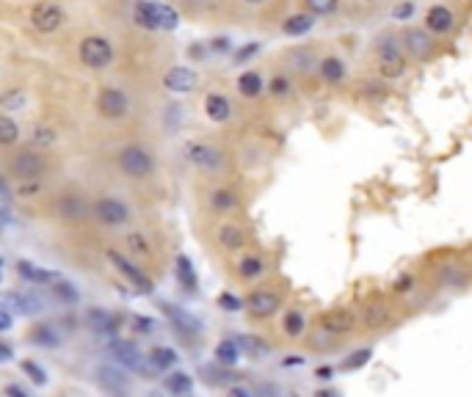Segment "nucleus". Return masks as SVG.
Listing matches in <instances>:
<instances>
[{
    "label": "nucleus",
    "instance_id": "21",
    "mask_svg": "<svg viewBox=\"0 0 472 397\" xmlns=\"http://www.w3.org/2000/svg\"><path fill=\"white\" fill-rule=\"evenodd\" d=\"M313 28H315L313 11H310V14H293V17L285 19L282 33H285V36H304V33H310Z\"/></svg>",
    "mask_w": 472,
    "mask_h": 397
},
{
    "label": "nucleus",
    "instance_id": "18",
    "mask_svg": "<svg viewBox=\"0 0 472 397\" xmlns=\"http://www.w3.org/2000/svg\"><path fill=\"white\" fill-rule=\"evenodd\" d=\"M97 381H100V387H102L105 392H111V395H125V392H127V375H122V373L113 370V367H100V370H97Z\"/></svg>",
    "mask_w": 472,
    "mask_h": 397
},
{
    "label": "nucleus",
    "instance_id": "31",
    "mask_svg": "<svg viewBox=\"0 0 472 397\" xmlns=\"http://www.w3.org/2000/svg\"><path fill=\"white\" fill-rule=\"evenodd\" d=\"M262 88H265V83H262V78H260L257 72H243V75L237 78V91H240L243 97H257Z\"/></svg>",
    "mask_w": 472,
    "mask_h": 397
},
{
    "label": "nucleus",
    "instance_id": "27",
    "mask_svg": "<svg viewBox=\"0 0 472 397\" xmlns=\"http://www.w3.org/2000/svg\"><path fill=\"white\" fill-rule=\"evenodd\" d=\"M17 273H19V276H25L28 282H42V284L56 282V276H53V273L39 270V268H36L33 262H28V259H19V262H17Z\"/></svg>",
    "mask_w": 472,
    "mask_h": 397
},
{
    "label": "nucleus",
    "instance_id": "34",
    "mask_svg": "<svg viewBox=\"0 0 472 397\" xmlns=\"http://www.w3.org/2000/svg\"><path fill=\"white\" fill-rule=\"evenodd\" d=\"M390 318V309H387V304L384 301H376V304H370L368 307V312H365V323L370 325V328H381L384 323Z\"/></svg>",
    "mask_w": 472,
    "mask_h": 397
},
{
    "label": "nucleus",
    "instance_id": "22",
    "mask_svg": "<svg viewBox=\"0 0 472 397\" xmlns=\"http://www.w3.org/2000/svg\"><path fill=\"white\" fill-rule=\"evenodd\" d=\"M166 315L177 325V331H182V334H199L202 331L199 320L194 318V315H188V312H182V309H177V307H166Z\"/></svg>",
    "mask_w": 472,
    "mask_h": 397
},
{
    "label": "nucleus",
    "instance_id": "43",
    "mask_svg": "<svg viewBox=\"0 0 472 397\" xmlns=\"http://www.w3.org/2000/svg\"><path fill=\"white\" fill-rule=\"evenodd\" d=\"M22 370H25V373L31 375V381H33V384H45V381H47L45 370H42V367H39L36 362H22Z\"/></svg>",
    "mask_w": 472,
    "mask_h": 397
},
{
    "label": "nucleus",
    "instance_id": "42",
    "mask_svg": "<svg viewBox=\"0 0 472 397\" xmlns=\"http://www.w3.org/2000/svg\"><path fill=\"white\" fill-rule=\"evenodd\" d=\"M127 245H130V251H136V254H141V257H150V251H152L144 235H130V238H127Z\"/></svg>",
    "mask_w": 472,
    "mask_h": 397
},
{
    "label": "nucleus",
    "instance_id": "14",
    "mask_svg": "<svg viewBox=\"0 0 472 397\" xmlns=\"http://www.w3.org/2000/svg\"><path fill=\"white\" fill-rule=\"evenodd\" d=\"M108 259L116 265V270H122V273L127 276V282H133V287H139L141 293H150V290H152L150 279H147V276H144V273H141V270H139L130 259H125L119 251H108Z\"/></svg>",
    "mask_w": 472,
    "mask_h": 397
},
{
    "label": "nucleus",
    "instance_id": "25",
    "mask_svg": "<svg viewBox=\"0 0 472 397\" xmlns=\"http://www.w3.org/2000/svg\"><path fill=\"white\" fill-rule=\"evenodd\" d=\"M317 70H320V75L326 83H340V80L345 78V64L340 61V58H323L320 64H317Z\"/></svg>",
    "mask_w": 472,
    "mask_h": 397
},
{
    "label": "nucleus",
    "instance_id": "19",
    "mask_svg": "<svg viewBox=\"0 0 472 397\" xmlns=\"http://www.w3.org/2000/svg\"><path fill=\"white\" fill-rule=\"evenodd\" d=\"M205 113L213 119V122H227L233 116V105L224 94H207L205 99Z\"/></svg>",
    "mask_w": 472,
    "mask_h": 397
},
{
    "label": "nucleus",
    "instance_id": "51",
    "mask_svg": "<svg viewBox=\"0 0 472 397\" xmlns=\"http://www.w3.org/2000/svg\"><path fill=\"white\" fill-rule=\"evenodd\" d=\"M0 325H3V331H8V325H11V309L8 307H3V312H0Z\"/></svg>",
    "mask_w": 472,
    "mask_h": 397
},
{
    "label": "nucleus",
    "instance_id": "40",
    "mask_svg": "<svg viewBox=\"0 0 472 397\" xmlns=\"http://www.w3.org/2000/svg\"><path fill=\"white\" fill-rule=\"evenodd\" d=\"M304 3H307V8H310L313 14H320V17L334 14L337 6H340V0H304Z\"/></svg>",
    "mask_w": 472,
    "mask_h": 397
},
{
    "label": "nucleus",
    "instance_id": "1",
    "mask_svg": "<svg viewBox=\"0 0 472 397\" xmlns=\"http://www.w3.org/2000/svg\"><path fill=\"white\" fill-rule=\"evenodd\" d=\"M133 19L147 31H174L180 25V14L171 6L155 0H136Z\"/></svg>",
    "mask_w": 472,
    "mask_h": 397
},
{
    "label": "nucleus",
    "instance_id": "55",
    "mask_svg": "<svg viewBox=\"0 0 472 397\" xmlns=\"http://www.w3.org/2000/svg\"><path fill=\"white\" fill-rule=\"evenodd\" d=\"M230 392H233V395H237V397H249V389H243V387H233Z\"/></svg>",
    "mask_w": 472,
    "mask_h": 397
},
{
    "label": "nucleus",
    "instance_id": "23",
    "mask_svg": "<svg viewBox=\"0 0 472 397\" xmlns=\"http://www.w3.org/2000/svg\"><path fill=\"white\" fill-rule=\"evenodd\" d=\"M88 325L97 331V334H113L119 328V318L105 312V309H91L88 312Z\"/></svg>",
    "mask_w": 472,
    "mask_h": 397
},
{
    "label": "nucleus",
    "instance_id": "28",
    "mask_svg": "<svg viewBox=\"0 0 472 397\" xmlns=\"http://www.w3.org/2000/svg\"><path fill=\"white\" fill-rule=\"evenodd\" d=\"M166 392L168 395H191V389H194V384H191V375L188 373H171L168 378H166Z\"/></svg>",
    "mask_w": 472,
    "mask_h": 397
},
{
    "label": "nucleus",
    "instance_id": "52",
    "mask_svg": "<svg viewBox=\"0 0 472 397\" xmlns=\"http://www.w3.org/2000/svg\"><path fill=\"white\" fill-rule=\"evenodd\" d=\"M409 14H411V3H403L395 8V17H409Z\"/></svg>",
    "mask_w": 472,
    "mask_h": 397
},
{
    "label": "nucleus",
    "instance_id": "30",
    "mask_svg": "<svg viewBox=\"0 0 472 397\" xmlns=\"http://www.w3.org/2000/svg\"><path fill=\"white\" fill-rule=\"evenodd\" d=\"M150 364L155 367V370H168V367H174L177 364V350H171V348H152L150 350Z\"/></svg>",
    "mask_w": 472,
    "mask_h": 397
},
{
    "label": "nucleus",
    "instance_id": "50",
    "mask_svg": "<svg viewBox=\"0 0 472 397\" xmlns=\"http://www.w3.org/2000/svg\"><path fill=\"white\" fill-rule=\"evenodd\" d=\"M6 395H17V397H28L31 392L25 389V387H17V384H11V387H6Z\"/></svg>",
    "mask_w": 472,
    "mask_h": 397
},
{
    "label": "nucleus",
    "instance_id": "26",
    "mask_svg": "<svg viewBox=\"0 0 472 397\" xmlns=\"http://www.w3.org/2000/svg\"><path fill=\"white\" fill-rule=\"evenodd\" d=\"M219 243L224 248H240V245H246V232L240 227H235V224H224L219 229Z\"/></svg>",
    "mask_w": 472,
    "mask_h": 397
},
{
    "label": "nucleus",
    "instance_id": "33",
    "mask_svg": "<svg viewBox=\"0 0 472 397\" xmlns=\"http://www.w3.org/2000/svg\"><path fill=\"white\" fill-rule=\"evenodd\" d=\"M237 342H233V339H224V342H219L216 345V362L219 364H227V367H233V364H237Z\"/></svg>",
    "mask_w": 472,
    "mask_h": 397
},
{
    "label": "nucleus",
    "instance_id": "29",
    "mask_svg": "<svg viewBox=\"0 0 472 397\" xmlns=\"http://www.w3.org/2000/svg\"><path fill=\"white\" fill-rule=\"evenodd\" d=\"M235 204H237L235 193L227 191V188H216V191L210 193V207H213L216 213H230Z\"/></svg>",
    "mask_w": 472,
    "mask_h": 397
},
{
    "label": "nucleus",
    "instance_id": "5",
    "mask_svg": "<svg viewBox=\"0 0 472 397\" xmlns=\"http://www.w3.org/2000/svg\"><path fill=\"white\" fill-rule=\"evenodd\" d=\"M376 56H379V72H381L384 78H398V75H403L406 58H403V53L398 50V42H395L393 36H381V39H379Z\"/></svg>",
    "mask_w": 472,
    "mask_h": 397
},
{
    "label": "nucleus",
    "instance_id": "45",
    "mask_svg": "<svg viewBox=\"0 0 472 397\" xmlns=\"http://www.w3.org/2000/svg\"><path fill=\"white\" fill-rule=\"evenodd\" d=\"M0 102H3V108H6V111H11L17 102H25V94H22V88H17V91L3 94V99H0Z\"/></svg>",
    "mask_w": 472,
    "mask_h": 397
},
{
    "label": "nucleus",
    "instance_id": "13",
    "mask_svg": "<svg viewBox=\"0 0 472 397\" xmlns=\"http://www.w3.org/2000/svg\"><path fill=\"white\" fill-rule=\"evenodd\" d=\"M163 86L174 94H188V91L196 88V72L188 70V67H174L163 75Z\"/></svg>",
    "mask_w": 472,
    "mask_h": 397
},
{
    "label": "nucleus",
    "instance_id": "7",
    "mask_svg": "<svg viewBox=\"0 0 472 397\" xmlns=\"http://www.w3.org/2000/svg\"><path fill=\"white\" fill-rule=\"evenodd\" d=\"M64 19H67V14H64V8L56 6V3H39V6H33V11H31V25H33L39 33H56V31L64 25Z\"/></svg>",
    "mask_w": 472,
    "mask_h": 397
},
{
    "label": "nucleus",
    "instance_id": "44",
    "mask_svg": "<svg viewBox=\"0 0 472 397\" xmlns=\"http://www.w3.org/2000/svg\"><path fill=\"white\" fill-rule=\"evenodd\" d=\"M368 359H370V350H356V356H348L343 367H345V370H356V367H362Z\"/></svg>",
    "mask_w": 472,
    "mask_h": 397
},
{
    "label": "nucleus",
    "instance_id": "57",
    "mask_svg": "<svg viewBox=\"0 0 472 397\" xmlns=\"http://www.w3.org/2000/svg\"><path fill=\"white\" fill-rule=\"evenodd\" d=\"M249 6H262V3H268V0H246Z\"/></svg>",
    "mask_w": 472,
    "mask_h": 397
},
{
    "label": "nucleus",
    "instance_id": "12",
    "mask_svg": "<svg viewBox=\"0 0 472 397\" xmlns=\"http://www.w3.org/2000/svg\"><path fill=\"white\" fill-rule=\"evenodd\" d=\"M56 210H58V216L64 218V221H70V224H78L83 221L86 216H88V204H86V199L78 196V193H64L61 199H58V204H56Z\"/></svg>",
    "mask_w": 472,
    "mask_h": 397
},
{
    "label": "nucleus",
    "instance_id": "20",
    "mask_svg": "<svg viewBox=\"0 0 472 397\" xmlns=\"http://www.w3.org/2000/svg\"><path fill=\"white\" fill-rule=\"evenodd\" d=\"M320 325L331 334H348L354 328V315L345 312V309H337V312H329L326 318L320 320Z\"/></svg>",
    "mask_w": 472,
    "mask_h": 397
},
{
    "label": "nucleus",
    "instance_id": "8",
    "mask_svg": "<svg viewBox=\"0 0 472 397\" xmlns=\"http://www.w3.org/2000/svg\"><path fill=\"white\" fill-rule=\"evenodd\" d=\"M97 108H100V113L108 116V119H122V116L130 111V99H127L119 88H111V86H108V88L100 91Z\"/></svg>",
    "mask_w": 472,
    "mask_h": 397
},
{
    "label": "nucleus",
    "instance_id": "17",
    "mask_svg": "<svg viewBox=\"0 0 472 397\" xmlns=\"http://www.w3.org/2000/svg\"><path fill=\"white\" fill-rule=\"evenodd\" d=\"M425 28L431 33H448L453 28V11L448 6H431L425 14Z\"/></svg>",
    "mask_w": 472,
    "mask_h": 397
},
{
    "label": "nucleus",
    "instance_id": "53",
    "mask_svg": "<svg viewBox=\"0 0 472 397\" xmlns=\"http://www.w3.org/2000/svg\"><path fill=\"white\" fill-rule=\"evenodd\" d=\"M0 359H3V362H8V359H11V348H8L6 342L0 345Z\"/></svg>",
    "mask_w": 472,
    "mask_h": 397
},
{
    "label": "nucleus",
    "instance_id": "37",
    "mask_svg": "<svg viewBox=\"0 0 472 397\" xmlns=\"http://www.w3.org/2000/svg\"><path fill=\"white\" fill-rule=\"evenodd\" d=\"M177 279L188 287V290H194L196 287V279H194V265H191V259L188 257H177Z\"/></svg>",
    "mask_w": 472,
    "mask_h": 397
},
{
    "label": "nucleus",
    "instance_id": "9",
    "mask_svg": "<svg viewBox=\"0 0 472 397\" xmlns=\"http://www.w3.org/2000/svg\"><path fill=\"white\" fill-rule=\"evenodd\" d=\"M188 160L196 165V168H205V171H219L224 165V152L210 147V144H191L188 149Z\"/></svg>",
    "mask_w": 472,
    "mask_h": 397
},
{
    "label": "nucleus",
    "instance_id": "24",
    "mask_svg": "<svg viewBox=\"0 0 472 397\" xmlns=\"http://www.w3.org/2000/svg\"><path fill=\"white\" fill-rule=\"evenodd\" d=\"M237 345H240V350H243V353L254 356V359H262V356H268V353H271V345H268L265 339L254 337V334H240V337H237Z\"/></svg>",
    "mask_w": 472,
    "mask_h": 397
},
{
    "label": "nucleus",
    "instance_id": "35",
    "mask_svg": "<svg viewBox=\"0 0 472 397\" xmlns=\"http://www.w3.org/2000/svg\"><path fill=\"white\" fill-rule=\"evenodd\" d=\"M262 270H265V262H262L260 257H243V259L237 262V273H240L243 279H257Z\"/></svg>",
    "mask_w": 472,
    "mask_h": 397
},
{
    "label": "nucleus",
    "instance_id": "56",
    "mask_svg": "<svg viewBox=\"0 0 472 397\" xmlns=\"http://www.w3.org/2000/svg\"><path fill=\"white\" fill-rule=\"evenodd\" d=\"M331 375H334V373H331L329 367H320V370H317V378H331Z\"/></svg>",
    "mask_w": 472,
    "mask_h": 397
},
{
    "label": "nucleus",
    "instance_id": "36",
    "mask_svg": "<svg viewBox=\"0 0 472 397\" xmlns=\"http://www.w3.org/2000/svg\"><path fill=\"white\" fill-rule=\"evenodd\" d=\"M17 138H19V127H17V122L6 113V116L0 119V141H3V147H11Z\"/></svg>",
    "mask_w": 472,
    "mask_h": 397
},
{
    "label": "nucleus",
    "instance_id": "48",
    "mask_svg": "<svg viewBox=\"0 0 472 397\" xmlns=\"http://www.w3.org/2000/svg\"><path fill=\"white\" fill-rule=\"evenodd\" d=\"M219 304H221V307H227V312H237V309L243 307V304H240L237 298H233V295H227V293H224V295L219 298Z\"/></svg>",
    "mask_w": 472,
    "mask_h": 397
},
{
    "label": "nucleus",
    "instance_id": "4",
    "mask_svg": "<svg viewBox=\"0 0 472 397\" xmlns=\"http://www.w3.org/2000/svg\"><path fill=\"white\" fill-rule=\"evenodd\" d=\"M80 61L91 70H105L113 61V47L102 36H86L80 42Z\"/></svg>",
    "mask_w": 472,
    "mask_h": 397
},
{
    "label": "nucleus",
    "instance_id": "15",
    "mask_svg": "<svg viewBox=\"0 0 472 397\" xmlns=\"http://www.w3.org/2000/svg\"><path fill=\"white\" fill-rule=\"evenodd\" d=\"M403 44H406V50H409L414 58H425V56H431V50H434L431 33H428V31H420V28H409V31L403 33Z\"/></svg>",
    "mask_w": 472,
    "mask_h": 397
},
{
    "label": "nucleus",
    "instance_id": "16",
    "mask_svg": "<svg viewBox=\"0 0 472 397\" xmlns=\"http://www.w3.org/2000/svg\"><path fill=\"white\" fill-rule=\"evenodd\" d=\"M3 304L11 309V312H19V315H36L42 309L39 298L31 295V293H6L3 295Z\"/></svg>",
    "mask_w": 472,
    "mask_h": 397
},
{
    "label": "nucleus",
    "instance_id": "2",
    "mask_svg": "<svg viewBox=\"0 0 472 397\" xmlns=\"http://www.w3.org/2000/svg\"><path fill=\"white\" fill-rule=\"evenodd\" d=\"M45 171H47V163H45V158L36 149H19L8 160V177H14L19 182H33Z\"/></svg>",
    "mask_w": 472,
    "mask_h": 397
},
{
    "label": "nucleus",
    "instance_id": "47",
    "mask_svg": "<svg viewBox=\"0 0 472 397\" xmlns=\"http://www.w3.org/2000/svg\"><path fill=\"white\" fill-rule=\"evenodd\" d=\"M271 91H274V94H288V91H290V80L274 78L271 80Z\"/></svg>",
    "mask_w": 472,
    "mask_h": 397
},
{
    "label": "nucleus",
    "instance_id": "39",
    "mask_svg": "<svg viewBox=\"0 0 472 397\" xmlns=\"http://www.w3.org/2000/svg\"><path fill=\"white\" fill-rule=\"evenodd\" d=\"M285 334H290V337H301V334H304V315H301V312H288V318H285Z\"/></svg>",
    "mask_w": 472,
    "mask_h": 397
},
{
    "label": "nucleus",
    "instance_id": "54",
    "mask_svg": "<svg viewBox=\"0 0 472 397\" xmlns=\"http://www.w3.org/2000/svg\"><path fill=\"white\" fill-rule=\"evenodd\" d=\"M409 284H411V279H400V284H395V290L406 293V290H409Z\"/></svg>",
    "mask_w": 472,
    "mask_h": 397
},
{
    "label": "nucleus",
    "instance_id": "41",
    "mask_svg": "<svg viewBox=\"0 0 472 397\" xmlns=\"http://www.w3.org/2000/svg\"><path fill=\"white\" fill-rule=\"evenodd\" d=\"M53 290H56V295H58L61 301H70V304L78 301V290H75L70 282H58V279H56V287H53Z\"/></svg>",
    "mask_w": 472,
    "mask_h": 397
},
{
    "label": "nucleus",
    "instance_id": "32",
    "mask_svg": "<svg viewBox=\"0 0 472 397\" xmlns=\"http://www.w3.org/2000/svg\"><path fill=\"white\" fill-rule=\"evenodd\" d=\"M288 61H290L299 72H313L315 70V53L313 50H307V47H301V50H290V53H288Z\"/></svg>",
    "mask_w": 472,
    "mask_h": 397
},
{
    "label": "nucleus",
    "instance_id": "6",
    "mask_svg": "<svg viewBox=\"0 0 472 397\" xmlns=\"http://www.w3.org/2000/svg\"><path fill=\"white\" fill-rule=\"evenodd\" d=\"M91 213H94V218H97L102 227H122V224H127V218H130L127 204L119 202L116 196H100V199L94 202Z\"/></svg>",
    "mask_w": 472,
    "mask_h": 397
},
{
    "label": "nucleus",
    "instance_id": "38",
    "mask_svg": "<svg viewBox=\"0 0 472 397\" xmlns=\"http://www.w3.org/2000/svg\"><path fill=\"white\" fill-rule=\"evenodd\" d=\"M31 144L33 147H53L56 144V133L50 127H45V124H36L31 130Z\"/></svg>",
    "mask_w": 472,
    "mask_h": 397
},
{
    "label": "nucleus",
    "instance_id": "11",
    "mask_svg": "<svg viewBox=\"0 0 472 397\" xmlns=\"http://www.w3.org/2000/svg\"><path fill=\"white\" fill-rule=\"evenodd\" d=\"M108 353H111V359H113L116 364H122V367H127V370H141V364H144L139 348H136L133 342H125V339L111 342V345H108Z\"/></svg>",
    "mask_w": 472,
    "mask_h": 397
},
{
    "label": "nucleus",
    "instance_id": "10",
    "mask_svg": "<svg viewBox=\"0 0 472 397\" xmlns=\"http://www.w3.org/2000/svg\"><path fill=\"white\" fill-rule=\"evenodd\" d=\"M279 295L274 293V290H254L249 298H246V309H249V315H254V318H268V315H274L276 309H279Z\"/></svg>",
    "mask_w": 472,
    "mask_h": 397
},
{
    "label": "nucleus",
    "instance_id": "49",
    "mask_svg": "<svg viewBox=\"0 0 472 397\" xmlns=\"http://www.w3.org/2000/svg\"><path fill=\"white\" fill-rule=\"evenodd\" d=\"M445 279L453 282V284H464V282H467V273H459V270L450 268V270H445Z\"/></svg>",
    "mask_w": 472,
    "mask_h": 397
},
{
    "label": "nucleus",
    "instance_id": "46",
    "mask_svg": "<svg viewBox=\"0 0 472 397\" xmlns=\"http://www.w3.org/2000/svg\"><path fill=\"white\" fill-rule=\"evenodd\" d=\"M36 331H39V334H33V339H36V342H45V345H56V342H58V337H53V334H50L53 328H36Z\"/></svg>",
    "mask_w": 472,
    "mask_h": 397
},
{
    "label": "nucleus",
    "instance_id": "3",
    "mask_svg": "<svg viewBox=\"0 0 472 397\" xmlns=\"http://www.w3.org/2000/svg\"><path fill=\"white\" fill-rule=\"evenodd\" d=\"M119 168H122L127 177H133V179H144V177L152 174L155 160H152V155H150L144 147L130 144V147H125V149L119 152Z\"/></svg>",
    "mask_w": 472,
    "mask_h": 397
}]
</instances>
